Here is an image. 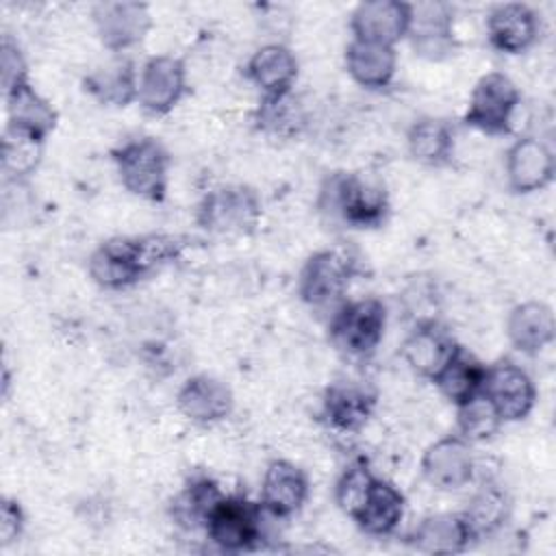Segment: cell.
<instances>
[{
    "label": "cell",
    "mask_w": 556,
    "mask_h": 556,
    "mask_svg": "<svg viewBox=\"0 0 556 556\" xmlns=\"http://www.w3.org/2000/svg\"><path fill=\"white\" fill-rule=\"evenodd\" d=\"M185 248L178 235L152 232L141 237H111L102 241L87 261L91 280L109 291L128 289L167 263H174Z\"/></svg>",
    "instance_id": "cell-1"
},
{
    "label": "cell",
    "mask_w": 556,
    "mask_h": 556,
    "mask_svg": "<svg viewBox=\"0 0 556 556\" xmlns=\"http://www.w3.org/2000/svg\"><path fill=\"white\" fill-rule=\"evenodd\" d=\"M317 211L350 228H380L389 217L384 182L365 172H332L317 191Z\"/></svg>",
    "instance_id": "cell-2"
},
{
    "label": "cell",
    "mask_w": 556,
    "mask_h": 556,
    "mask_svg": "<svg viewBox=\"0 0 556 556\" xmlns=\"http://www.w3.org/2000/svg\"><path fill=\"white\" fill-rule=\"evenodd\" d=\"M122 187L148 202H163L169 185L172 154L156 137H135L111 150Z\"/></svg>",
    "instance_id": "cell-3"
},
{
    "label": "cell",
    "mask_w": 556,
    "mask_h": 556,
    "mask_svg": "<svg viewBox=\"0 0 556 556\" xmlns=\"http://www.w3.org/2000/svg\"><path fill=\"white\" fill-rule=\"evenodd\" d=\"M263 217V202L254 187L228 182L211 189L198 204L200 228L219 237H248Z\"/></svg>",
    "instance_id": "cell-4"
},
{
    "label": "cell",
    "mask_w": 556,
    "mask_h": 556,
    "mask_svg": "<svg viewBox=\"0 0 556 556\" xmlns=\"http://www.w3.org/2000/svg\"><path fill=\"white\" fill-rule=\"evenodd\" d=\"M387 328V306L380 298H358L341 302L328 324L330 343L350 358H369Z\"/></svg>",
    "instance_id": "cell-5"
},
{
    "label": "cell",
    "mask_w": 556,
    "mask_h": 556,
    "mask_svg": "<svg viewBox=\"0 0 556 556\" xmlns=\"http://www.w3.org/2000/svg\"><path fill=\"white\" fill-rule=\"evenodd\" d=\"M358 258L341 248L313 252L300 269L298 295L311 308H337L358 274Z\"/></svg>",
    "instance_id": "cell-6"
},
{
    "label": "cell",
    "mask_w": 556,
    "mask_h": 556,
    "mask_svg": "<svg viewBox=\"0 0 556 556\" xmlns=\"http://www.w3.org/2000/svg\"><path fill=\"white\" fill-rule=\"evenodd\" d=\"M265 515L261 502H252L245 495H224L204 526L206 539L230 554L258 549L265 539Z\"/></svg>",
    "instance_id": "cell-7"
},
{
    "label": "cell",
    "mask_w": 556,
    "mask_h": 556,
    "mask_svg": "<svg viewBox=\"0 0 556 556\" xmlns=\"http://www.w3.org/2000/svg\"><path fill=\"white\" fill-rule=\"evenodd\" d=\"M519 102L521 93L510 76L504 72H486L471 89L463 122L484 135H508Z\"/></svg>",
    "instance_id": "cell-8"
},
{
    "label": "cell",
    "mask_w": 556,
    "mask_h": 556,
    "mask_svg": "<svg viewBox=\"0 0 556 556\" xmlns=\"http://www.w3.org/2000/svg\"><path fill=\"white\" fill-rule=\"evenodd\" d=\"M406 39L419 59L441 63L454 56L458 50V37L454 30L452 4L439 0L410 4Z\"/></svg>",
    "instance_id": "cell-9"
},
{
    "label": "cell",
    "mask_w": 556,
    "mask_h": 556,
    "mask_svg": "<svg viewBox=\"0 0 556 556\" xmlns=\"http://www.w3.org/2000/svg\"><path fill=\"white\" fill-rule=\"evenodd\" d=\"M482 395L491 402L504 424L526 419L536 404V384L530 374L504 358L486 365Z\"/></svg>",
    "instance_id": "cell-10"
},
{
    "label": "cell",
    "mask_w": 556,
    "mask_h": 556,
    "mask_svg": "<svg viewBox=\"0 0 556 556\" xmlns=\"http://www.w3.org/2000/svg\"><path fill=\"white\" fill-rule=\"evenodd\" d=\"M91 20L100 43L111 52H124L146 39L152 13L146 2L102 0L91 7Z\"/></svg>",
    "instance_id": "cell-11"
},
{
    "label": "cell",
    "mask_w": 556,
    "mask_h": 556,
    "mask_svg": "<svg viewBox=\"0 0 556 556\" xmlns=\"http://www.w3.org/2000/svg\"><path fill=\"white\" fill-rule=\"evenodd\" d=\"M187 65L174 54L150 56L139 72L137 102L150 115H167L187 96Z\"/></svg>",
    "instance_id": "cell-12"
},
{
    "label": "cell",
    "mask_w": 556,
    "mask_h": 556,
    "mask_svg": "<svg viewBox=\"0 0 556 556\" xmlns=\"http://www.w3.org/2000/svg\"><path fill=\"white\" fill-rule=\"evenodd\" d=\"M476 456L471 443L445 434L430 443L421 456V476L437 491H458L473 480Z\"/></svg>",
    "instance_id": "cell-13"
},
{
    "label": "cell",
    "mask_w": 556,
    "mask_h": 556,
    "mask_svg": "<svg viewBox=\"0 0 556 556\" xmlns=\"http://www.w3.org/2000/svg\"><path fill=\"white\" fill-rule=\"evenodd\" d=\"M378 404L376 391L363 380H334L321 395V415L326 424L345 434L361 432Z\"/></svg>",
    "instance_id": "cell-14"
},
{
    "label": "cell",
    "mask_w": 556,
    "mask_h": 556,
    "mask_svg": "<svg viewBox=\"0 0 556 556\" xmlns=\"http://www.w3.org/2000/svg\"><path fill=\"white\" fill-rule=\"evenodd\" d=\"M458 348L460 343L454 339L447 326L437 319H421L404 337L400 354L410 371L432 382Z\"/></svg>",
    "instance_id": "cell-15"
},
{
    "label": "cell",
    "mask_w": 556,
    "mask_h": 556,
    "mask_svg": "<svg viewBox=\"0 0 556 556\" xmlns=\"http://www.w3.org/2000/svg\"><path fill=\"white\" fill-rule=\"evenodd\" d=\"M489 43L502 54L528 52L541 35L536 11L523 2L495 4L484 20Z\"/></svg>",
    "instance_id": "cell-16"
},
{
    "label": "cell",
    "mask_w": 556,
    "mask_h": 556,
    "mask_svg": "<svg viewBox=\"0 0 556 556\" xmlns=\"http://www.w3.org/2000/svg\"><path fill=\"white\" fill-rule=\"evenodd\" d=\"M506 182L515 193H534L545 189L556 174L552 148L539 137H519L504 159Z\"/></svg>",
    "instance_id": "cell-17"
},
{
    "label": "cell",
    "mask_w": 556,
    "mask_h": 556,
    "mask_svg": "<svg viewBox=\"0 0 556 556\" xmlns=\"http://www.w3.org/2000/svg\"><path fill=\"white\" fill-rule=\"evenodd\" d=\"M308 491L306 471L287 458H276L263 473L258 502L269 517L289 519L306 504Z\"/></svg>",
    "instance_id": "cell-18"
},
{
    "label": "cell",
    "mask_w": 556,
    "mask_h": 556,
    "mask_svg": "<svg viewBox=\"0 0 556 556\" xmlns=\"http://www.w3.org/2000/svg\"><path fill=\"white\" fill-rule=\"evenodd\" d=\"M176 406L191 424L213 426L230 417L235 395L224 380L208 374H195L178 389Z\"/></svg>",
    "instance_id": "cell-19"
},
{
    "label": "cell",
    "mask_w": 556,
    "mask_h": 556,
    "mask_svg": "<svg viewBox=\"0 0 556 556\" xmlns=\"http://www.w3.org/2000/svg\"><path fill=\"white\" fill-rule=\"evenodd\" d=\"M410 24V2L367 0L358 2L350 13V30L354 39L395 46L406 39Z\"/></svg>",
    "instance_id": "cell-20"
},
{
    "label": "cell",
    "mask_w": 556,
    "mask_h": 556,
    "mask_svg": "<svg viewBox=\"0 0 556 556\" xmlns=\"http://www.w3.org/2000/svg\"><path fill=\"white\" fill-rule=\"evenodd\" d=\"M473 543L471 530L463 513L426 515L408 534V545L415 552L432 556H450L465 552Z\"/></svg>",
    "instance_id": "cell-21"
},
{
    "label": "cell",
    "mask_w": 556,
    "mask_h": 556,
    "mask_svg": "<svg viewBox=\"0 0 556 556\" xmlns=\"http://www.w3.org/2000/svg\"><path fill=\"white\" fill-rule=\"evenodd\" d=\"M343 63L356 85L365 89H382L395 78L397 50L395 46L352 37L345 46Z\"/></svg>",
    "instance_id": "cell-22"
},
{
    "label": "cell",
    "mask_w": 556,
    "mask_h": 556,
    "mask_svg": "<svg viewBox=\"0 0 556 556\" xmlns=\"http://www.w3.org/2000/svg\"><path fill=\"white\" fill-rule=\"evenodd\" d=\"M243 72L263 96H274L293 89L300 63L289 46L265 43L252 52Z\"/></svg>",
    "instance_id": "cell-23"
},
{
    "label": "cell",
    "mask_w": 556,
    "mask_h": 556,
    "mask_svg": "<svg viewBox=\"0 0 556 556\" xmlns=\"http://www.w3.org/2000/svg\"><path fill=\"white\" fill-rule=\"evenodd\" d=\"M506 337L510 345L526 354L534 356L554 343L556 319L552 308L545 302H521L506 317Z\"/></svg>",
    "instance_id": "cell-24"
},
{
    "label": "cell",
    "mask_w": 556,
    "mask_h": 556,
    "mask_svg": "<svg viewBox=\"0 0 556 556\" xmlns=\"http://www.w3.org/2000/svg\"><path fill=\"white\" fill-rule=\"evenodd\" d=\"M4 102H7V128H13L22 135H28L46 143V139L50 137V132L56 128V122H59L54 106L46 98L30 83H24L7 91Z\"/></svg>",
    "instance_id": "cell-25"
},
{
    "label": "cell",
    "mask_w": 556,
    "mask_h": 556,
    "mask_svg": "<svg viewBox=\"0 0 556 556\" xmlns=\"http://www.w3.org/2000/svg\"><path fill=\"white\" fill-rule=\"evenodd\" d=\"M406 513L404 493L384 478H374L369 493L352 521L369 536H389L397 530Z\"/></svg>",
    "instance_id": "cell-26"
},
{
    "label": "cell",
    "mask_w": 556,
    "mask_h": 556,
    "mask_svg": "<svg viewBox=\"0 0 556 556\" xmlns=\"http://www.w3.org/2000/svg\"><path fill=\"white\" fill-rule=\"evenodd\" d=\"M83 89L104 106L124 109L137 102L139 76L135 63L126 56H115L109 63L91 70L83 78Z\"/></svg>",
    "instance_id": "cell-27"
},
{
    "label": "cell",
    "mask_w": 556,
    "mask_h": 556,
    "mask_svg": "<svg viewBox=\"0 0 556 556\" xmlns=\"http://www.w3.org/2000/svg\"><path fill=\"white\" fill-rule=\"evenodd\" d=\"M254 126L274 139H295L308 126V111L293 89L263 96L254 111Z\"/></svg>",
    "instance_id": "cell-28"
},
{
    "label": "cell",
    "mask_w": 556,
    "mask_h": 556,
    "mask_svg": "<svg viewBox=\"0 0 556 556\" xmlns=\"http://www.w3.org/2000/svg\"><path fill=\"white\" fill-rule=\"evenodd\" d=\"M226 493L204 473L191 476L172 500V519L185 530H204L211 513Z\"/></svg>",
    "instance_id": "cell-29"
},
{
    "label": "cell",
    "mask_w": 556,
    "mask_h": 556,
    "mask_svg": "<svg viewBox=\"0 0 556 556\" xmlns=\"http://www.w3.org/2000/svg\"><path fill=\"white\" fill-rule=\"evenodd\" d=\"M454 128L441 117H419L406 130V148L413 161L441 167L454 154Z\"/></svg>",
    "instance_id": "cell-30"
},
{
    "label": "cell",
    "mask_w": 556,
    "mask_h": 556,
    "mask_svg": "<svg viewBox=\"0 0 556 556\" xmlns=\"http://www.w3.org/2000/svg\"><path fill=\"white\" fill-rule=\"evenodd\" d=\"M484 374H486V365L480 363L473 354H469L460 345L432 382L447 402H452L454 406H460L467 400L482 393Z\"/></svg>",
    "instance_id": "cell-31"
},
{
    "label": "cell",
    "mask_w": 556,
    "mask_h": 556,
    "mask_svg": "<svg viewBox=\"0 0 556 556\" xmlns=\"http://www.w3.org/2000/svg\"><path fill=\"white\" fill-rule=\"evenodd\" d=\"M460 513L471 530L473 541H480L493 536L500 528H504L510 517V500L504 489L489 484L482 486Z\"/></svg>",
    "instance_id": "cell-32"
},
{
    "label": "cell",
    "mask_w": 556,
    "mask_h": 556,
    "mask_svg": "<svg viewBox=\"0 0 556 556\" xmlns=\"http://www.w3.org/2000/svg\"><path fill=\"white\" fill-rule=\"evenodd\" d=\"M43 156V141L4 128L2 135V172L7 182H22L35 174Z\"/></svg>",
    "instance_id": "cell-33"
},
{
    "label": "cell",
    "mask_w": 556,
    "mask_h": 556,
    "mask_svg": "<svg viewBox=\"0 0 556 556\" xmlns=\"http://www.w3.org/2000/svg\"><path fill=\"white\" fill-rule=\"evenodd\" d=\"M456 424L458 437H463L469 443H484L493 439L497 430L504 426V421L482 393L456 406Z\"/></svg>",
    "instance_id": "cell-34"
},
{
    "label": "cell",
    "mask_w": 556,
    "mask_h": 556,
    "mask_svg": "<svg viewBox=\"0 0 556 556\" xmlns=\"http://www.w3.org/2000/svg\"><path fill=\"white\" fill-rule=\"evenodd\" d=\"M376 473L369 469V465L365 460H354L350 463L343 473L339 476L337 480V486H334V500H337V506L352 519L358 508L363 506L367 493H369V486L374 482Z\"/></svg>",
    "instance_id": "cell-35"
},
{
    "label": "cell",
    "mask_w": 556,
    "mask_h": 556,
    "mask_svg": "<svg viewBox=\"0 0 556 556\" xmlns=\"http://www.w3.org/2000/svg\"><path fill=\"white\" fill-rule=\"evenodd\" d=\"M0 76H2V93L24 83H30L26 56L20 43L9 33L2 35V43H0Z\"/></svg>",
    "instance_id": "cell-36"
},
{
    "label": "cell",
    "mask_w": 556,
    "mask_h": 556,
    "mask_svg": "<svg viewBox=\"0 0 556 556\" xmlns=\"http://www.w3.org/2000/svg\"><path fill=\"white\" fill-rule=\"evenodd\" d=\"M24 523H26V517H24L22 504L13 497H4L0 504V539L4 547L15 543L22 536Z\"/></svg>",
    "instance_id": "cell-37"
}]
</instances>
